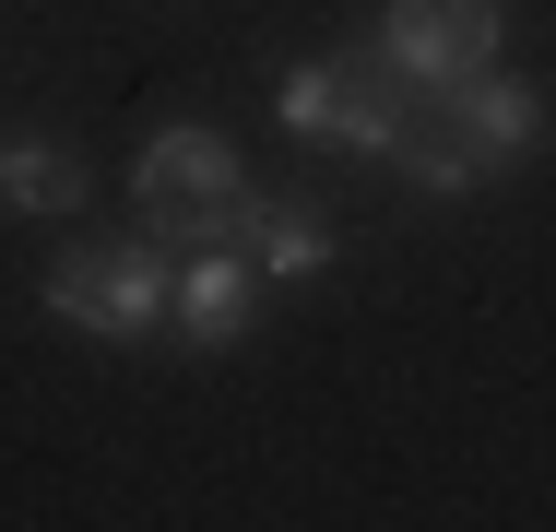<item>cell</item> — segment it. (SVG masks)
Segmentation results:
<instances>
[{
	"label": "cell",
	"mask_w": 556,
	"mask_h": 532,
	"mask_svg": "<svg viewBox=\"0 0 556 532\" xmlns=\"http://www.w3.org/2000/svg\"><path fill=\"white\" fill-rule=\"evenodd\" d=\"M462 130H473V154L509 178V166H533L545 154V130H556V106H545V84H521V72H473L462 96H439Z\"/></svg>",
	"instance_id": "7"
},
{
	"label": "cell",
	"mask_w": 556,
	"mask_h": 532,
	"mask_svg": "<svg viewBox=\"0 0 556 532\" xmlns=\"http://www.w3.org/2000/svg\"><path fill=\"white\" fill-rule=\"evenodd\" d=\"M497 24H509V0H379L367 60L415 96H462L473 72H497Z\"/></svg>",
	"instance_id": "3"
},
{
	"label": "cell",
	"mask_w": 556,
	"mask_h": 532,
	"mask_svg": "<svg viewBox=\"0 0 556 532\" xmlns=\"http://www.w3.org/2000/svg\"><path fill=\"white\" fill-rule=\"evenodd\" d=\"M249 308H261V261L225 249V237H190V261L166 273V331L190 355H237L249 343Z\"/></svg>",
	"instance_id": "5"
},
{
	"label": "cell",
	"mask_w": 556,
	"mask_h": 532,
	"mask_svg": "<svg viewBox=\"0 0 556 532\" xmlns=\"http://www.w3.org/2000/svg\"><path fill=\"white\" fill-rule=\"evenodd\" d=\"M166 237H72L60 261H48V319H72V331H96V343H154L166 331Z\"/></svg>",
	"instance_id": "2"
},
{
	"label": "cell",
	"mask_w": 556,
	"mask_h": 532,
	"mask_svg": "<svg viewBox=\"0 0 556 532\" xmlns=\"http://www.w3.org/2000/svg\"><path fill=\"white\" fill-rule=\"evenodd\" d=\"M237 190H249V166H237V142H225L214 118H166L142 142V166H130L142 225H178V237H202V213H225Z\"/></svg>",
	"instance_id": "4"
},
{
	"label": "cell",
	"mask_w": 556,
	"mask_h": 532,
	"mask_svg": "<svg viewBox=\"0 0 556 532\" xmlns=\"http://www.w3.org/2000/svg\"><path fill=\"white\" fill-rule=\"evenodd\" d=\"M273 118H285L296 142H332V154H379V166H391V142H403V118H415V84H391V72L367 60V36H355L332 60L273 72Z\"/></svg>",
	"instance_id": "1"
},
{
	"label": "cell",
	"mask_w": 556,
	"mask_h": 532,
	"mask_svg": "<svg viewBox=\"0 0 556 532\" xmlns=\"http://www.w3.org/2000/svg\"><path fill=\"white\" fill-rule=\"evenodd\" d=\"M391 166H403V190H427V202H462V190H485V178H497V166L473 154V130H462L439 96H415L403 142H391Z\"/></svg>",
	"instance_id": "8"
},
{
	"label": "cell",
	"mask_w": 556,
	"mask_h": 532,
	"mask_svg": "<svg viewBox=\"0 0 556 532\" xmlns=\"http://www.w3.org/2000/svg\"><path fill=\"white\" fill-rule=\"evenodd\" d=\"M202 237L249 249V261H261V284H296V273H320V261L343 249L320 202H273V190H237L225 213H202Z\"/></svg>",
	"instance_id": "6"
},
{
	"label": "cell",
	"mask_w": 556,
	"mask_h": 532,
	"mask_svg": "<svg viewBox=\"0 0 556 532\" xmlns=\"http://www.w3.org/2000/svg\"><path fill=\"white\" fill-rule=\"evenodd\" d=\"M0 202L60 225V213H84V202H96V166H84L72 142H48V130H12V142H0Z\"/></svg>",
	"instance_id": "9"
}]
</instances>
